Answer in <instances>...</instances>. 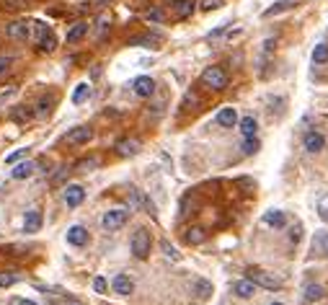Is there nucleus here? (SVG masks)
I'll return each mask as SVG.
<instances>
[{"mask_svg":"<svg viewBox=\"0 0 328 305\" xmlns=\"http://www.w3.org/2000/svg\"><path fill=\"white\" fill-rule=\"evenodd\" d=\"M287 8H292V3H274L271 8H266V11H263V16H266V19H271V16H277V13H282V11H287Z\"/></svg>","mask_w":328,"mask_h":305,"instance_id":"29","label":"nucleus"},{"mask_svg":"<svg viewBox=\"0 0 328 305\" xmlns=\"http://www.w3.org/2000/svg\"><path fill=\"white\" fill-rule=\"evenodd\" d=\"M16 280H18L16 272H0V287H11Z\"/></svg>","mask_w":328,"mask_h":305,"instance_id":"34","label":"nucleus"},{"mask_svg":"<svg viewBox=\"0 0 328 305\" xmlns=\"http://www.w3.org/2000/svg\"><path fill=\"white\" fill-rule=\"evenodd\" d=\"M313 62H315V65L328 62V44H318V47L313 49Z\"/></svg>","mask_w":328,"mask_h":305,"instance_id":"27","label":"nucleus"},{"mask_svg":"<svg viewBox=\"0 0 328 305\" xmlns=\"http://www.w3.org/2000/svg\"><path fill=\"white\" fill-rule=\"evenodd\" d=\"M26 152H29V148H21V150H16V152H11V155H8V158H5V163H8V166H11V163H16V160H18V158H23V155H26Z\"/></svg>","mask_w":328,"mask_h":305,"instance_id":"37","label":"nucleus"},{"mask_svg":"<svg viewBox=\"0 0 328 305\" xmlns=\"http://www.w3.org/2000/svg\"><path fill=\"white\" fill-rule=\"evenodd\" d=\"M271 305H282V303H271Z\"/></svg>","mask_w":328,"mask_h":305,"instance_id":"46","label":"nucleus"},{"mask_svg":"<svg viewBox=\"0 0 328 305\" xmlns=\"http://www.w3.org/2000/svg\"><path fill=\"white\" fill-rule=\"evenodd\" d=\"M96 166H98V160H96V158H90V160H80L75 168H78V171H90V168H96Z\"/></svg>","mask_w":328,"mask_h":305,"instance_id":"36","label":"nucleus"},{"mask_svg":"<svg viewBox=\"0 0 328 305\" xmlns=\"http://www.w3.org/2000/svg\"><path fill=\"white\" fill-rule=\"evenodd\" d=\"M114 290L119 292V295H132L134 282H132L127 274H116V277H114Z\"/></svg>","mask_w":328,"mask_h":305,"instance_id":"18","label":"nucleus"},{"mask_svg":"<svg viewBox=\"0 0 328 305\" xmlns=\"http://www.w3.org/2000/svg\"><path fill=\"white\" fill-rule=\"evenodd\" d=\"M256 130H259V124H256V119H253V116H243V119H241V132H243V137H253V134H256Z\"/></svg>","mask_w":328,"mask_h":305,"instance_id":"25","label":"nucleus"},{"mask_svg":"<svg viewBox=\"0 0 328 305\" xmlns=\"http://www.w3.org/2000/svg\"><path fill=\"white\" fill-rule=\"evenodd\" d=\"M60 305H86V303H80V300H72V298H65V300H60Z\"/></svg>","mask_w":328,"mask_h":305,"instance_id":"42","label":"nucleus"},{"mask_svg":"<svg viewBox=\"0 0 328 305\" xmlns=\"http://www.w3.org/2000/svg\"><path fill=\"white\" fill-rule=\"evenodd\" d=\"M326 148V137L321 132H307L305 134V150L307 152H321Z\"/></svg>","mask_w":328,"mask_h":305,"instance_id":"10","label":"nucleus"},{"mask_svg":"<svg viewBox=\"0 0 328 305\" xmlns=\"http://www.w3.org/2000/svg\"><path fill=\"white\" fill-rule=\"evenodd\" d=\"M16 305H36V303H34V300H18Z\"/></svg>","mask_w":328,"mask_h":305,"instance_id":"44","label":"nucleus"},{"mask_svg":"<svg viewBox=\"0 0 328 305\" xmlns=\"http://www.w3.org/2000/svg\"><path fill=\"white\" fill-rule=\"evenodd\" d=\"M202 83L207 88H212V91H222V88L227 86V73H225L222 67L212 65V67H207L204 73H202Z\"/></svg>","mask_w":328,"mask_h":305,"instance_id":"2","label":"nucleus"},{"mask_svg":"<svg viewBox=\"0 0 328 305\" xmlns=\"http://www.w3.org/2000/svg\"><path fill=\"white\" fill-rule=\"evenodd\" d=\"M132 91L137 93L140 98H150L153 93H155V80H153L150 75H140V78H134Z\"/></svg>","mask_w":328,"mask_h":305,"instance_id":"5","label":"nucleus"},{"mask_svg":"<svg viewBox=\"0 0 328 305\" xmlns=\"http://www.w3.org/2000/svg\"><path fill=\"white\" fill-rule=\"evenodd\" d=\"M93 137V130L90 127H86V124H80V127H72L70 132H67V145H86V142Z\"/></svg>","mask_w":328,"mask_h":305,"instance_id":"7","label":"nucleus"},{"mask_svg":"<svg viewBox=\"0 0 328 305\" xmlns=\"http://www.w3.org/2000/svg\"><path fill=\"white\" fill-rule=\"evenodd\" d=\"M62 199H65L67 207H78V204L86 199V189H83L80 184H70V186H65V194H62Z\"/></svg>","mask_w":328,"mask_h":305,"instance_id":"8","label":"nucleus"},{"mask_svg":"<svg viewBox=\"0 0 328 305\" xmlns=\"http://www.w3.org/2000/svg\"><path fill=\"white\" fill-rule=\"evenodd\" d=\"M150 243H153V238H150L148 228H137V230L132 233L130 246H132V254L137 256V259H148L150 256Z\"/></svg>","mask_w":328,"mask_h":305,"instance_id":"1","label":"nucleus"},{"mask_svg":"<svg viewBox=\"0 0 328 305\" xmlns=\"http://www.w3.org/2000/svg\"><path fill=\"white\" fill-rule=\"evenodd\" d=\"M106 287H109V284H106L104 277H96V280H93V290H96V292H106Z\"/></svg>","mask_w":328,"mask_h":305,"instance_id":"39","label":"nucleus"},{"mask_svg":"<svg viewBox=\"0 0 328 305\" xmlns=\"http://www.w3.org/2000/svg\"><path fill=\"white\" fill-rule=\"evenodd\" d=\"M109 23H111V16L109 13H101V19H98V34H106V29H109Z\"/></svg>","mask_w":328,"mask_h":305,"instance_id":"35","label":"nucleus"},{"mask_svg":"<svg viewBox=\"0 0 328 305\" xmlns=\"http://www.w3.org/2000/svg\"><path fill=\"white\" fill-rule=\"evenodd\" d=\"M34 163H31V160H23V163H16L13 166V171H11V176L16 178V181H23V178H29L31 174H34Z\"/></svg>","mask_w":328,"mask_h":305,"instance_id":"14","label":"nucleus"},{"mask_svg":"<svg viewBox=\"0 0 328 305\" xmlns=\"http://www.w3.org/2000/svg\"><path fill=\"white\" fill-rule=\"evenodd\" d=\"M166 16H163L160 8H153V11H145V21H153V23H160Z\"/></svg>","mask_w":328,"mask_h":305,"instance_id":"31","label":"nucleus"},{"mask_svg":"<svg viewBox=\"0 0 328 305\" xmlns=\"http://www.w3.org/2000/svg\"><path fill=\"white\" fill-rule=\"evenodd\" d=\"M194 0H176V16L178 19H189L191 11H194Z\"/></svg>","mask_w":328,"mask_h":305,"instance_id":"24","label":"nucleus"},{"mask_svg":"<svg viewBox=\"0 0 328 305\" xmlns=\"http://www.w3.org/2000/svg\"><path fill=\"white\" fill-rule=\"evenodd\" d=\"M300 233H303V230H300V225H295V228H292V233H289V238H292V240H295V243H297V240H300Z\"/></svg>","mask_w":328,"mask_h":305,"instance_id":"41","label":"nucleus"},{"mask_svg":"<svg viewBox=\"0 0 328 305\" xmlns=\"http://www.w3.org/2000/svg\"><path fill=\"white\" fill-rule=\"evenodd\" d=\"M96 3H98V5H104V3H109V0H96Z\"/></svg>","mask_w":328,"mask_h":305,"instance_id":"45","label":"nucleus"},{"mask_svg":"<svg viewBox=\"0 0 328 305\" xmlns=\"http://www.w3.org/2000/svg\"><path fill=\"white\" fill-rule=\"evenodd\" d=\"M142 150V142L140 140H134V137H124V140H119L116 142V152L119 155H137V152Z\"/></svg>","mask_w":328,"mask_h":305,"instance_id":"9","label":"nucleus"},{"mask_svg":"<svg viewBox=\"0 0 328 305\" xmlns=\"http://www.w3.org/2000/svg\"><path fill=\"white\" fill-rule=\"evenodd\" d=\"M263 222H266L269 228H284V212H279V210H269V212H263Z\"/></svg>","mask_w":328,"mask_h":305,"instance_id":"19","label":"nucleus"},{"mask_svg":"<svg viewBox=\"0 0 328 305\" xmlns=\"http://www.w3.org/2000/svg\"><path fill=\"white\" fill-rule=\"evenodd\" d=\"M42 228V212L39 210H29L23 218V233H36Z\"/></svg>","mask_w":328,"mask_h":305,"instance_id":"12","label":"nucleus"},{"mask_svg":"<svg viewBox=\"0 0 328 305\" xmlns=\"http://www.w3.org/2000/svg\"><path fill=\"white\" fill-rule=\"evenodd\" d=\"M323 295H326V290H323L321 284H307L305 292H303V300H305V303H318Z\"/></svg>","mask_w":328,"mask_h":305,"instance_id":"20","label":"nucleus"},{"mask_svg":"<svg viewBox=\"0 0 328 305\" xmlns=\"http://www.w3.org/2000/svg\"><path fill=\"white\" fill-rule=\"evenodd\" d=\"M88 34V23L86 21H78L75 26H70V31H67V44H78L80 39H83Z\"/></svg>","mask_w":328,"mask_h":305,"instance_id":"17","label":"nucleus"},{"mask_svg":"<svg viewBox=\"0 0 328 305\" xmlns=\"http://www.w3.org/2000/svg\"><path fill=\"white\" fill-rule=\"evenodd\" d=\"M52 106H54V98L49 96H44L42 101H39V106H36V116H39V119H47V116L52 114Z\"/></svg>","mask_w":328,"mask_h":305,"instance_id":"26","label":"nucleus"},{"mask_svg":"<svg viewBox=\"0 0 328 305\" xmlns=\"http://www.w3.org/2000/svg\"><path fill=\"white\" fill-rule=\"evenodd\" d=\"M191 290H194V295H197L199 300H204V298H209V295H212V284H209L207 280H194Z\"/></svg>","mask_w":328,"mask_h":305,"instance_id":"22","label":"nucleus"},{"mask_svg":"<svg viewBox=\"0 0 328 305\" xmlns=\"http://www.w3.org/2000/svg\"><path fill=\"white\" fill-rule=\"evenodd\" d=\"M16 91H18L16 86H8V91H0V104H3V101H8L11 96H16Z\"/></svg>","mask_w":328,"mask_h":305,"instance_id":"40","label":"nucleus"},{"mask_svg":"<svg viewBox=\"0 0 328 305\" xmlns=\"http://www.w3.org/2000/svg\"><path fill=\"white\" fill-rule=\"evenodd\" d=\"M160 248H163V254H166L168 259H173V261H178V259H181V254H178V251L173 248L171 243H168V240H163V243H160Z\"/></svg>","mask_w":328,"mask_h":305,"instance_id":"33","label":"nucleus"},{"mask_svg":"<svg viewBox=\"0 0 328 305\" xmlns=\"http://www.w3.org/2000/svg\"><path fill=\"white\" fill-rule=\"evenodd\" d=\"M127 215L124 210H109V212H104V218H101V225L111 233V230H119V228H124V222H127Z\"/></svg>","mask_w":328,"mask_h":305,"instance_id":"4","label":"nucleus"},{"mask_svg":"<svg viewBox=\"0 0 328 305\" xmlns=\"http://www.w3.org/2000/svg\"><path fill=\"white\" fill-rule=\"evenodd\" d=\"M321 218L328 222V204H323V207H321Z\"/></svg>","mask_w":328,"mask_h":305,"instance_id":"43","label":"nucleus"},{"mask_svg":"<svg viewBox=\"0 0 328 305\" xmlns=\"http://www.w3.org/2000/svg\"><path fill=\"white\" fill-rule=\"evenodd\" d=\"M256 150H259V140L256 137H245V142H243V152H245V155H253Z\"/></svg>","mask_w":328,"mask_h":305,"instance_id":"32","label":"nucleus"},{"mask_svg":"<svg viewBox=\"0 0 328 305\" xmlns=\"http://www.w3.org/2000/svg\"><path fill=\"white\" fill-rule=\"evenodd\" d=\"M313 254L315 256H328V233H318L313 240Z\"/></svg>","mask_w":328,"mask_h":305,"instance_id":"21","label":"nucleus"},{"mask_svg":"<svg viewBox=\"0 0 328 305\" xmlns=\"http://www.w3.org/2000/svg\"><path fill=\"white\" fill-rule=\"evenodd\" d=\"M222 5H225V0H199V8H202L204 13L217 11V8H222Z\"/></svg>","mask_w":328,"mask_h":305,"instance_id":"30","label":"nucleus"},{"mask_svg":"<svg viewBox=\"0 0 328 305\" xmlns=\"http://www.w3.org/2000/svg\"><path fill=\"white\" fill-rule=\"evenodd\" d=\"M11 65H13V57L11 55H0V75H3Z\"/></svg>","mask_w":328,"mask_h":305,"instance_id":"38","label":"nucleus"},{"mask_svg":"<svg viewBox=\"0 0 328 305\" xmlns=\"http://www.w3.org/2000/svg\"><path fill=\"white\" fill-rule=\"evenodd\" d=\"M233 290H235V295H238V298H253V295H256V282L241 280V282L233 284Z\"/></svg>","mask_w":328,"mask_h":305,"instance_id":"15","label":"nucleus"},{"mask_svg":"<svg viewBox=\"0 0 328 305\" xmlns=\"http://www.w3.org/2000/svg\"><path fill=\"white\" fill-rule=\"evenodd\" d=\"M248 280L251 282H256L259 287H266V290H279L282 287V282L277 280V277H271L269 272H263V269H248Z\"/></svg>","mask_w":328,"mask_h":305,"instance_id":"3","label":"nucleus"},{"mask_svg":"<svg viewBox=\"0 0 328 305\" xmlns=\"http://www.w3.org/2000/svg\"><path fill=\"white\" fill-rule=\"evenodd\" d=\"M186 240H189L191 246L202 243V240H204V230H202V228H189V230H186Z\"/></svg>","mask_w":328,"mask_h":305,"instance_id":"28","label":"nucleus"},{"mask_svg":"<svg viewBox=\"0 0 328 305\" xmlns=\"http://www.w3.org/2000/svg\"><path fill=\"white\" fill-rule=\"evenodd\" d=\"M67 243H72V246H86L88 243V230L83 225H72L67 230Z\"/></svg>","mask_w":328,"mask_h":305,"instance_id":"11","label":"nucleus"},{"mask_svg":"<svg viewBox=\"0 0 328 305\" xmlns=\"http://www.w3.org/2000/svg\"><path fill=\"white\" fill-rule=\"evenodd\" d=\"M88 96H90V86L88 83H80V86H75V91H72V104L80 106L83 101H88Z\"/></svg>","mask_w":328,"mask_h":305,"instance_id":"23","label":"nucleus"},{"mask_svg":"<svg viewBox=\"0 0 328 305\" xmlns=\"http://www.w3.org/2000/svg\"><path fill=\"white\" fill-rule=\"evenodd\" d=\"M8 37L16 42H29L31 39V23L29 21H13L8 26Z\"/></svg>","mask_w":328,"mask_h":305,"instance_id":"6","label":"nucleus"},{"mask_svg":"<svg viewBox=\"0 0 328 305\" xmlns=\"http://www.w3.org/2000/svg\"><path fill=\"white\" fill-rule=\"evenodd\" d=\"M36 44H39V52H54V49H57V37H54L52 29H47L39 37V42H36Z\"/></svg>","mask_w":328,"mask_h":305,"instance_id":"16","label":"nucleus"},{"mask_svg":"<svg viewBox=\"0 0 328 305\" xmlns=\"http://www.w3.org/2000/svg\"><path fill=\"white\" fill-rule=\"evenodd\" d=\"M235 122H238V111H235L233 106H225V109L217 111V124H220V127H233Z\"/></svg>","mask_w":328,"mask_h":305,"instance_id":"13","label":"nucleus"}]
</instances>
